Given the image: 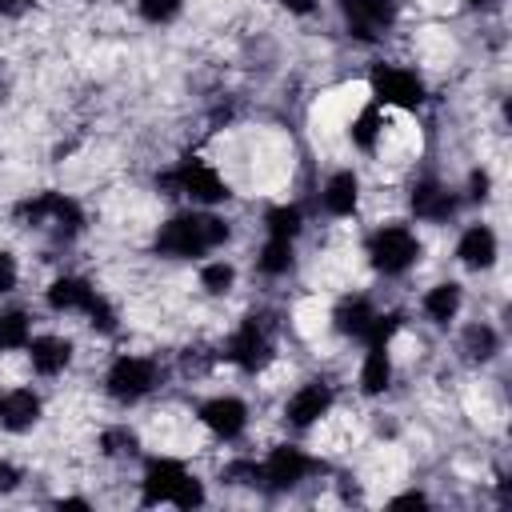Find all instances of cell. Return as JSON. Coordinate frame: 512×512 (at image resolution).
<instances>
[{"label": "cell", "instance_id": "1", "mask_svg": "<svg viewBox=\"0 0 512 512\" xmlns=\"http://www.w3.org/2000/svg\"><path fill=\"white\" fill-rule=\"evenodd\" d=\"M224 240H228V224L220 216H212V212H180L156 232V252L160 256H176V260H192V256H204V252L220 248Z\"/></svg>", "mask_w": 512, "mask_h": 512}, {"label": "cell", "instance_id": "2", "mask_svg": "<svg viewBox=\"0 0 512 512\" xmlns=\"http://www.w3.org/2000/svg\"><path fill=\"white\" fill-rule=\"evenodd\" d=\"M160 188H168L172 196H188V200H196V204H220V200H228V184L204 164V160H180L172 172H164L160 180H156Z\"/></svg>", "mask_w": 512, "mask_h": 512}, {"label": "cell", "instance_id": "3", "mask_svg": "<svg viewBox=\"0 0 512 512\" xmlns=\"http://www.w3.org/2000/svg\"><path fill=\"white\" fill-rule=\"evenodd\" d=\"M416 256H420V240H416L404 224H388V228H376V232L368 236V260H372V268L384 272V276L408 272V268L416 264Z\"/></svg>", "mask_w": 512, "mask_h": 512}, {"label": "cell", "instance_id": "4", "mask_svg": "<svg viewBox=\"0 0 512 512\" xmlns=\"http://www.w3.org/2000/svg\"><path fill=\"white\" fill-rule=\"evenodd\" d=\"M20 220H28V228H52L56 236H76L84 224V212L76 208V200L60 196V192H40L36 200H24Z\"/></svg>", "mask_w": 512, "mask_h": 512}, {"label": "cell", "instance_id": "5", "mask_svg": "<svg viewBox=\"0 0 512 512\" xmlns=\"http://www.w3.org/2000/svg\"><path fill=\"white\" fill-rule=\"evenodd\" d=\"M104 384H108V396H112V400L132 404V400H140V396L152 392V384H156V364L144 360V356H120V360H112Z\"/></svg>", "mask_w": 512, "mask_h": 512}, {"label": "cell", "instance_id": "6", "mask_svg": "<svg viewBox=\"0 0 512 512\" xmlns=\"http://www.w3.org/2000/svg\"><path fill=\"white\" fill-rule=\"evenodd\" d=\"M372 96L380 104H396V108H420L424 104V80L408 68L396 64H376L372 68Z\"/></svg>", "mask_w": 512, "mask_h": 512}, {"label": "cell", "instance_id": "7", "mask_svg": "<svg viewBox=\"0 0 512 512\" xmlns=\"http://www.w3.org/2000/svg\"><path fill=\"white\" fill-rule=\"evenodd\" d=\"M224 360L240 364L244 372H256V368H264L272 360V340H268V332H264V324L256 316H248L236 328V336L224 344Z\"/></svg>", "mask_w": 512, "mask_h": 512}, {"label": "cell", "instance_id": "8", "mask_svg": "<svg viewBox=\"0 0 512 512\" xmlns=\"http://www.w3.org/2000/svg\"><path fill=\"white\" fill-rule=\"evenodd\" d=\"M312 460L300 452V448H272V456L260 464V484H268L272 492H284V488H296L304 476H308Z\"/></svg>", "mask_w": 512, "mask_h": 512}, {"label": "cell", "instance_id": "9", "mask_svg": "<svg viewBox=\"0 0 512 512\" xmlns=\"http://www.w3.org/2000/svg\"><path fill=\"white\" fill-rule=\"evenodd\" d=\"M340 8L360 40H376V32L396 20V0H340Z\"/></svg>", "mask_w": 512, "mask_h": 512}, {"label": "cell", "instance_id": "10", "mask_svg": "<svg viewBox=\"0 0 512 512\" xmlns=\"http://www.w3.org/2000/svg\"><path fill=\"white\" fill-rule=\"evenodd\" d=\"M200 420H204V428H212L216 436L232 440V436L244 432V424H248V408H244V400H236V396H216V400L200 404Z\"/></svg>", "mask_w": 512, "mask_h": 512}, {"label": "cell", "instance_id": "11", "mask_svg": "<svg viewBox=\"0 0 512 512\" xmlns=\"http://www.w3.org/2000/svg\"><path fill=\"white\" fill-rule=\"evenodd\" d=\"M184 476L188 472L176 460H164V456L148 460L144 464V504H172V492L180 488Z\"/></svg>", "mask_w": 512, "mask_h": 512}, {"label": "cell", "instance_id": "12", "mask_svg": "<svg viewBox=\"0 0 512 512\" xmlns=\"http://www.w3.org/2000/svg\"><path fill=\"white\" fill-rule=\"evenodd\" d=\"M328 408H332V388H328V384H320V380H312V384H304V388L288 400L284 416H288V424L308 428V424H316Z\"/></svg>", "mask_w": 512, "mask_h": 512}, {"label": "cell", "instance_id": "13", "mask_svg": "<svg viewBox=\"0 0 512 512\" xmlns=\"http://www.w3.org/2000/svg\"><path fill=\"white\" fill-rule=\"evenodd\" d=\"M40 420V396L28 392V388H16V392H4L0 396V424L8 432H24Z\"/></svg>", "mask_w": 512, "mask_h": 512}, {"label": "cell", "instance_id": "14", "mask_svg": "<svg viewBox=\"0 0 512 512\" xmlns=\"http://www.w3.org/2000/svg\"><path fill=\"white\" fill-rule=\"evenodd\" d=\"M412 212H416L420 220H448V216L456 212V196H452L444 184L424 180V184L412 188Z\"/></svg>", "mask_w": 512, "mask_h": 512}, {"label": "cell", "instance_id": "15", "mask_svg": "<svg viewBox=\"0 0 512 512\" xmlns=\"http://www.w3.org/2000/svg\"><path fill=\"white\" fill-rule=\"evenodd\" d=\"M28 356H32V368L40 376H56L72 360V344L64 336H36V340H28Z\"/></svg>", "mask_w": 512, "mask_h": 512}, {"label": "cell", "instance_id": "16", "mask_svg": "<svg viewBox=\"0 0 512 512\" xmlns=\"http://www.w3.org/2000/svg\"><path fill=\"white\" fill-rule=\"evenodd\" d=\"M456 256H460V264H468V268H492V260H496V232L484 228V224L468 228V232L460 236V244H456Z\"/></svg>", "mask_w": 512, "mask_h": 512}, {"label": "cell", "instance_id": "17", "mask_svg": "<svg viewBox=\"0 0 512 512\" xmlns=\"http://www.w3.org/2000/svg\"><path fill=\"white\" fill-rule=\"evenodd\" d=\"M92 300H96V288H92L88 280H80V276H60V280L48 288V304H52L56 312H84Z\"/></svg>", "mask_w": 512, "mask_h": 512}, {"label": "cell", "instance_id": "18", "mask_svg": "<svg viewBox=\"0 0 512 512\" xmlns=\"http://www.w3.org/2000/svg\"><path fill=\"white\" fill-rule=\"evenodd\" d=\"M356 200H360V180L356 172H332L328 184H324V208L332 216H352L356 212Z\"/></svg>", "mask_w": 512, "mask_h": 512}, {"label": "cell", "instance_id": "19", "mask_svg": "<svg viewBox=\"0 0 512 512\" xmlns=\"http://www.w3.org/2000/svg\"><path fill=\"white\" fill-rule=\"evenodd\" d=\"M372 316H376V308H372L364 296H352V300H344V304L332 312V320H336V332H344V336H356V340H364V332H368Z\"/></svg>", "mask_w": 512, "mask_h": 512}, {"label": "cell", "instance_id": "20", "mask_svg": "<svg viewBox=\"0 0 512 512\" xmlns=\"http://www.w3.org/2000/svg\"><path fill=\"white\" fill-rule=\"evenodd\" d=\"M392 380V360H388V344H368V356H364V368H360V388L368 396L384 392Z\"/></svg>", "mask_w": 512, "mask_h": 512}, {"label": "cell", "instance_id": "21", "mask_svg": "<svg viewBox=\"0 0 512 512\" xmlns=\"http://www.w3.org/2000/svg\"><path fill=\"white\" fill-rule=\"evenodd\" d=\"M424 312L436 320V324H448L456 312H460V284H436V288H428V296H424Z\"/></svg>", "mask_w": 512, "mask_h": 512}, {"label": "cell", "instance_id": "22", "mask_svg": "<svg viewBox=\"0 0 512 512\" xmlns=\"http://www.w3.org/2000/svg\"><path fill=\"white\" fill-rule=\"evenodd\" d=\"M32 340V328H28V316L24 312H0V348L12 352V348H28Z\"/></svg>", "mask_w": 512, "mask_h": 512}, {"label": "cell", "instance_id": "23", "mask_svg": "<svg viewBox=\"0 0 512 512\" xmlns=\"http://www.w3.org/2000/svg\"><path fill=\"white\" fill-rule=\"evenodd\" d=\"M292 268V240H280V236H268L264 252H260V272L264 276H284Z\"/></svg>", "mask_w": 512, "mask_h": 512}, {"label": "cell", "instance_id": "24", "mask_svg": "<svg viewBox=\"0 0 512 512\" xmlns=\"http://www.w3.org/2000/svg\"><path fill=\"white\" fill-rule=\"evenodd\" d=\"M496 344H500V340H496V332H492L488 324H472V328L464 332V344H460V348H464L468 360H492V356H496Z\"/></svg>", "mask_w": 512, "mask_h": 512}, {"label": "cell", "instance_id": "25", "mask_svg": "<svg viewBox=\"0 0 512 512\" xmlns=\"http://www.w3.org/2000/svg\"><path fill=\"white\" fill-rule=\"evenodd\" d=\"M296 232H300V208L284 204V208H272V212H268V236L292 240Z\"/></svg>", "mask_w": 512, "mask_h": 512}, {"label": "cell", "instance_id": "26", "mask_svg": "<svg viewBox=\"0 0 512 512\" xmlns=\"http://www.w3.org/2000/svg\"><path fill=\"white\" fill-rule=\"evenodd\" d=\"M376 136H380V112H376V108H364V112L352 120V144L376 148Z\"/></svg>", "mask_w": 512, "mask_h": 512}, {"label": "cell", "instance_id": "27", "mask_svg": "<svg viewBox=\"0 0 512 512\" xmlns=\"http://www.w3.org/2000/svg\"><path fill=\"white\" fill-rule=\"evenodd\" d=\"M232 280H236V268H232V264H224V260H216V264H204V268H200V284H204L212 296L228 292V288H232Z\"/></svg>", "mask_w": 512, "mask_h": 512}, {"label": "cell", "instance_id": "28", "mask_svg": "<svg viewBox=\"0 0 512 512\" xmlns=\"http://www.w3.org/2000/svg\"><path fill=\"white\" fill-rule=\"evenodd\" d=\"M100 448H104V456H132L140 448V440H136L132 428H108L100 436Z\"/></svg>", "mask_w": 512, "mask_h": 512}, {"label": "cell", "instance_id": "29", "mask_svg": "<svg viewBox=\"0 0 512 512\" xmlns=\"http://www.w3.org/2000/svg\"><path fill=\"white\" fill-rule=\"evenodd\" d=\"M400 320H404L400 312H384V316L376 312L372 324H368V332H364V340H368V344H388V340L400 332Z\"/></svg>", "mask_w": 512, "mask_h": 512}, {"label": "cell", "instance_id": "30", "mask_svg": "<svg viewBox=\"0 0 512 512\" xmlns=\"http://www.w3.org/2000/svg\"><path fill=\"white\" fill-rule=\"evenodd\" d=\"M180 4H184V0H140V16H144L148 24H168V20L180 12Z\"/></svg>", "mask_w": 512, "mask_h": 512}, {"label": "cell", "instance_id": "31", "mask_svg": "<svg viewBox=\"0 0 512 512\" xmlns=\"http://www.w3.org/2000/svg\"><path fill=\"white\" fill-rule=\"evenodd\" d=\"M84 316H88V324L100 328V332H112V328H116V312H112V304H108L100 292H96V300L84 308Z\"/></svg>", "mask_w": 512, "mask_h": 512}, {"label": "cell", "instance_id": "32", "mask_svg": "<svg viewBox=\"0 0 512 512\" xmlns=\"http://www.w3.org/2000/svg\"><path fill=\"white\" fill-rule=\"evenodd\" d=\"M172 504H176V508H200V504H204V484H200L196 476H184L180 488L172 492Z\"/></svg>", "mask_w": 512, "mask_h": 512}, {"label": "cell", "instance_id": "33", "mask_svg": "<svg viewBox=\"0 0 512 512\" xmlns=\"http://www.w3.org/2000/svg\"><path fill=\"white\" fill-rule=\"evenodd\" d=\"M220 476H224L228 484H260V464H252V460H236V464H228Z\"/></svg>", "mask_w": 512, "mask_h": 512}, {"label": "cell", "instance_id": "34", "mask_svg": "<svg viewBox=\"0 0 512 512\" xmlns=\"http://www.w3.org/2000/svg\"><path fill=\"white\" fill-rule=\"evenodd\" d=\"M16 288V260L12 252H0V292H12Z\"/></svg>", "mask_w": 512, "mask_h": 512}, {"label": "cell", "instance_id": "35", "mask_svg": "<svg viewBox=\"0 0 512 512\" xmlns=\"http://www.w3.org/2000/svg\"><path fill=\"white\" fill-rule=\"evenodd\" d=\"M20 484V472L8 464V460H0V492H12Z\"/></svg>", "mask_w": 512, "mask_h": 512}, {"label": "cell", "instance_id": "36", "mask_svg": "<svg viewBox=\"0 0 512 512\" xmlns=\"http://www.w3.org/2000/svg\"><path fill=\"white\" fill-rule=\"evenodd\" d=\"M488 196V172H472V200Z\"/></svg>", "mask_w": 512, "mask_h": 512}, {"label": "cell", "instance_id": "37", "mask_svg": "<svg viewBox=\"0 0 512 512\" xmlns=\"http://www.w3.org/2000/svg\"><path fill=\"white\" fill-rule=\"evenodd\" d=\"M288 12H296V16H308L312 8H316V0H280Z\"/></svg>", "mask_w": 512, "mask_h": 512}, {"label": "cell", "instance_id": "38", "mask_svg": "<svg viewBox=\"0 0 512 512\" xmlns=\"http://www.w3.org/2000/svg\"><path fill=\"white\" fill-rule=\"evenodd\" d=\"M32 0H0V12H8V16H16V12H24Z\"/></svg>", "mask_w": 512, "mask_h": 512}, {"label": "cell", "instance_id": "39", "mask_svg": "<svg viewBox=\"0 0 512 512\" xmlns=\"http://www.w3.org/2000/svg\"><path fill=\"white\" fill-rule=\"evenodd\" d=\"M404 504H424V496L420 492H408V496H396L392 500V508H404Z\"/></svg>", "mask_w": 512, "mask_h": 512}, {"label": "cell", "instance_id": "40", "mask_svg": "<svg viewBox=\"0 0 512 512\" xmlns=\"http://www.w3.org/2000/svg\"><path fill=\"white\" fill-rule=\"evenodd\" d=\"M56 508H88V500H76V496H68V500H56Z\"/></svg>", "mask_w": 512, "mask_h": 512}, {"label": "cell", "instance_id": "41", "mask_svg": "<svg viewBox=\"0 0 512 512\" xmlns=\"http://www.w3.org/2000/svg\"><path fill=\"white\" fill-rule=\"evenodd\" d=\"M472 4H480V0H472Z\"/></svg>", "mask_w": 512, "mask_h": 512}]
</instances>
